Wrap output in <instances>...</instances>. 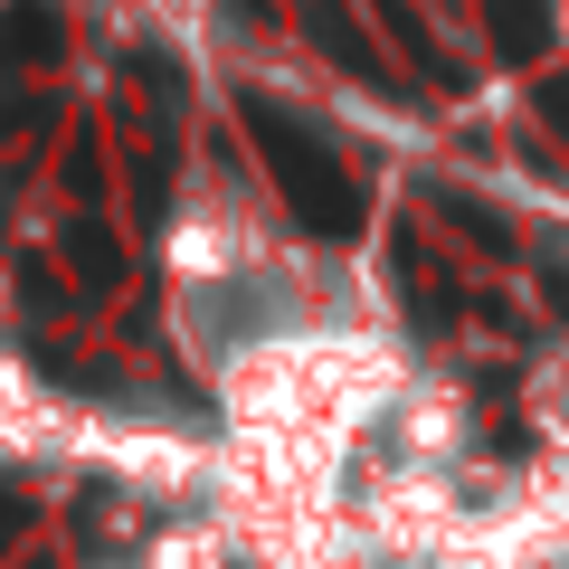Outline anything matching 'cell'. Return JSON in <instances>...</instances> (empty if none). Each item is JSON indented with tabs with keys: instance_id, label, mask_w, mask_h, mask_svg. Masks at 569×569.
<instances>
[{
	"instance_id": "3",
	"label": "cell",
	"mask_w": 569,
	"mask_h": 569,
	"mask_svg": "<svg viewBox=\"0 0 569 569\" xmlns=\"http://www.w3.org/2000/svg\"><path fill=\"white\" fill-rule=\"evenodd\" d=\"M522 408H531V427H541L550 447H569V351H560V361H541V370H531Z\"/></svg>"
},
{
	"instance_id": "2",
	"label": "cell",
	"mask_w": 569,
	"mask_h": 569,
	"mask_svg": "<svg viewBox=\"0 0 569 569\" xmlns=\"http://www.w3.org/2000/svg\"><path fill=\"white\" fill-rule=\"evenodd\" d=\"M266 257H284V247L266 238L257 219H238V209H219V200L181 209V219H171V247H162V266H171V295H219V284L257 276Z\"/></svg>"
},
{
	"instance_id": "1",
	"label": "cell",
	"mask_w": 569,
	"mask_h": 569,
	"mask_svg": "<svg viewBox=\"0 0 569 569\" xmlns=\"http://www.w3.org/2000/svg\"><path fill=\"white\" fill-rule=\"evenodd\" d=\"M408 351L380 323H295L276 342L238 351L219 370L228 427H238V456L257 466V485L295 512L332 503V475L351 466L361 437H380L408 399Z\"/></svg>"
},
{
	"instance_id": "4",
	"label": "cell",
	"mask_w": 569,
	"mask_h": 569,
	"mask_svg": "<svg viewBox=\"0 0 569 569\" xmlns=\"http://www.w3.org/2000/svg\"><path fill=\"white\" fill-rule=\"evenodd\" d=\"M560 29H569V0H560Z\"/></svg>"
}]
</instances>
